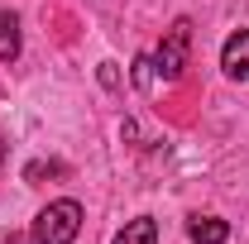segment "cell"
<instances>
[{"label": "cell", "instance_id": "4", "mask_svg": "<svg viewBox=\"0 0 249 244\" xmlns=\"http://www.w3.org/2000/svg\"><path fill=\"white\" fill-rule=\"evenodd\" d=\"M187 240L192 244H225L230 240V225L220 215H192L187 220Z\"/></svg>", "mask_w": 249, "mask_h": 244}, {"label": "cell", "instance_id": "8", "mask_svg": "<svg viewBox=\"0 0 249 244\" xmlns=\"http://www.w3.org/2000/svg\"><path fill=\"white\" fill-rule=\"evenodd\" d=\"M58 173H62V163H43V158L24 168V177H29V182H43V177H58Z\"/></svg>", "mask_w": 249, "mask_h": 244}, {"label": "cell", "instance_id": "1", "mask_svg": "<svg viewBox=\"0 0 249 244\" xmlns=\"http://www.w3.org/2000/svg\"><path fill=\"white\" fill-rule=\"evenodd\" d=\"M77 235H82V201H72V196L48 201L34 215V230H29L34 244H72Z\"/></svg>", "mask_w": 249, "mask_h": 244}, {"label": "cell", "instance_id": "10", "mask_svg": "<svg viewBox=\"0 0 249 244\" xmlns=\"http://www.w3.org/2000/svg\"><path fill=\"white\" fill-rule=\"evenodd\" d=\"M0 168H5V144H0Z\"/></svg>", "mask_w": 249, "mask_h": 244}, {"label": "cell", "instance_id": "9", "mask_svg": "<svg viewBox=\"0 0 249 244\" xmlns=\"http://www.w3.org/2000/svg\"><path fill=\"white\" fill-rule=\"evenodd\" d=\"M96 77H101V87H110V91L120 87V72H115V62H101V72H96Z\"/></svg>", "mask_w": 249, "mask_h": 244}, {"label": "cell", "instance_id": "6", "mask_svg": "<svg viewBox=\"0 0 249 244\" xmlns=\"http://www.w3.org/2000/svg\"><path fill=\"white\" fill-rule=\"evenodd\" d=\"M110 244H158V220L154 215H134Z\"/></svg>", "mask_w": 249, "mask_h": 244}, {"label": "cell", "instance_id": "3", "mask_svg": "<svg viewBox=\"0 0 249 244\" xmlns=\"http://www.w3.org/2000/svg\"><path fill=\"white\" fill-rule=\"evenodd\" d=\"M220 67H225L230 82H249V29H240V34L225 38V48H220Z\"/></svg>", "mask_w": 249, "mask_h": 244}, {"label": "cell", "instance_id": "5", "mask_svg": "<svg viewBox=\"0 0 249 244\" xmlns=\"http://www.w3.org/2000/svg\"><path fill=\"white\" fill-rule=\"evenodd\" d=\"M19 48H24V38H19V15H15V10H0V62H15Z\"/></svg>", "mask_w": 249, "mask_h": 244}, {"label": "cell", "instance_id": "2", "mask_svg": "<svg viewBox=\"0 0 249 244\" xmlns=\"http://www.w3.org/2000/svg\"><path fill=\"white\" fill-rule=\"evenodd\" d=\"M187 53H192V24L187 19H173V29L163 34L154 53V67H158V82H178L187 72Z\"/></svg>", "mask_w": 249, "mask_h": 244}, {"label": "cell", "instance_id": "7", "mask_svg": "<svg viewBox=\"0 0 249 244\" xmlns=\"http://www.w3.org/2000/svg\"><path fill=\"white\" fill-rule=\"evenodd\" d=\"M134 87H139V91H154V87H158L154 53H139V58H134Z\"/></svg>", "mask_w": 249, "mask_h": 244}]
</instances>
